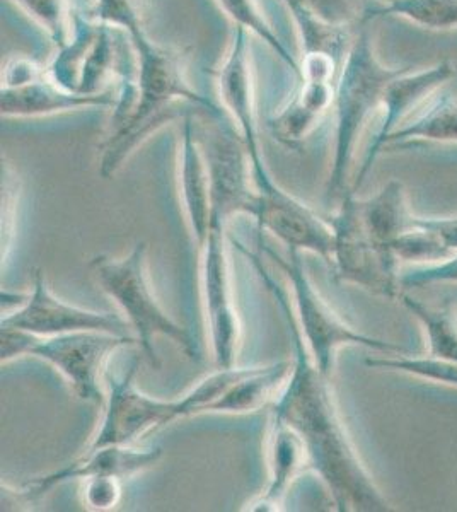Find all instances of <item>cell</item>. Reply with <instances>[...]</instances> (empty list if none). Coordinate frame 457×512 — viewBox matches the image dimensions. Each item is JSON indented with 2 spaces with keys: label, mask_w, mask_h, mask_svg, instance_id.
Wrapping results in <instances>:
<instances>
[{
  "label": "cell",
  "mask_w": 457,
  "mask_h": 512,
  "mask_svg": "<svg viewBox=\"0 0 457 512\" xmlns=\"http://www.w3.org/2000/svg\"><path fill=\"white\" fill-rule=\"evenodd\" d=\"M236 246L255 265L261 280L272 291L287 321L296 350L292 371L284 388L278 393L272 415L299 434L306 448L307 466L326 485L336 511H391L389 502L377 489L353 446L336 405L330 376L319 371L309 354L287 292L263 268L258 253H251L241 243H236Z\"/></svg>",
  "instance_id": "cell-1"
},
{
  "label": "cell",
  "mask_w": 457,
  "mask_h": 512,
  "mask_svg": "<svg viewBox=\"0 0 457 512\" xmlns=\"http://www.w3.org/2000/svg\"><path fill=\"white\" fill-rule=\"evenodd\" d=\"M89 18L123 31L135 62L134 76L123 79L113 108L111 132L99 163L103 178L115 175L145 139L173 120L178 105L188 103L212 118H227L224 110L191 86L185 53L159 45L147 35L135 0H96Z\"/></svg>",
  "instance_id": "cell-2"
},
{
  "label": "cell",
  "mask_w": 457,
  "mask_h": 512,
  "mask_svg": "<svg viewBox=\"0 0 457 512\" xmlns=\"http://www.w3.org/2000/svg\"><path fill=\"white\" fill-rule=\"evenodd\" d=\"M405 69L382 64L371 31L365 26L350 41L338 72L335 99L331 106V110L335 111V152L324 190L328 204L347 193L348 175L360 135L377 111H381L382 98L389 82Z\"/></svg>",
  "instance_id": "cell-3"
},
{
  "label": "cell",
  "mask_w": 457,
  "mask_h": 512,
  "mask_svg": "<svg viewBox=\"0 0 457 512\" xmlns=\"http://www.w3.org/2000/svg\"><path fill=\"white\" fill-rule=\"evenodd\" d=\"M89 272L99 289L122 309L128 326L134 330L140 349L152 362V366H159L154 345L157 337L169 338L190 359L197 357V345L190 333L162 309L154 296L147 275V243L140 241L134 250L122 258L94 256L89 262Z\"/></svg>",
  "instance_id": "cell-4"
},
{
  "label": "cell",
  "mask_w": 457,
  "mask_h": 512,
  "mask_svg": "<svg viewBox=\"0 0 457 512\" xmlns=\"http://www.w3.org/2000/svg\"><path fill=\"white\" fill-rule=\"evenodd\" d=\"M0 342L2 364L21 357L40 359L64 376L79 400L99 405L105 403L106 398L99 386L106 362L116 350L139 345L137 338L120 333L74 332L36 337L12 328L0 330Z\"/></svg>",
  "instance_id": "cell-5"
},
{
  "label": "cell",
  "mask_w": 457,
  "mask_h": 512,
  "mask_svg": "<svg viewBox=\"0 0 457 512\" xmlns=\"http://www.w3.org/2000/svg\"><path fill=\"white\" fill-rule=\"evenodd\" d=\"M265 253L289 280L297 325L301 328L309 354L321 373L330 378L333 376L336 355L343 347H365L382 354L403 352L400 345L357 332L345 323L309 279L301 251L289 250L287 258H282L272 248H265Z\"/></svg>",
  "instance_id": "cell-6"
},
{
  "label": "cell",
  "mask_w": 457,
  "mask_h": 512,
  "mask_svg": "<svg viewBox=\"0 0 457 512\" xmlns=\"http://www.w3.org/2000/svg\"><path fill=\"white\" fill-rule=\"evenodd\" d=\"M227 222L229 217L212 210L209 236L198 246L203 316L217 367L234 366L241 340V321L232 291Z\"/></svg>",
  "instance_id": "cell-7"
},
{
  "label": "cell",
  "mask_w": 457,
  "mask_h": 512,
  "mask_svg": "<svg viewBox=\"0 0 457 512\" xmlns=\"http://www.w3.org/2000/svg\"><path fill=\"white\" fill-rule=\"evenodd\" d=\"M330 222L335 233L331 263L336 280L362 287L376 296L400 299V260L367 233L357 212L355 192L343 195L342 205Z\"/></svg>",
  "instance_id": "cell-8"
},
{
  "label": "cell",
  "mask_w": 457,
  "mask_h": 512,
  "mask_svg": "<svg viewBox=\"0 0 457 512\" xmlns=\"http://www.w3.org/2000/svg\"><path fill=\"white\" fill-rule=\"evenodd\" d=\"M251 176L256 188L253 219L258 234L267 231L289 246V250L309 251L331 263L335 250L331 222L324 221L309 205L280 187L268 171L265 159L251 163Z\"/></svg>",
  "instance_id": "cell-9"
},
{
  "label": "cell",
  "mask_w": 457,
  "mask_h": 512,
  "mask_svg": "<svg viewBox=\"0 0 457 512\" xmlns=\"http://www.w3.org/2000/svg\"><path fill=\"white\" fill-rule=\"evenodd\" d=\"M139 364L128 367L122 378L105 373V414L98 432L84 451L106 446H132L140 437L161 427L186 419L183 398L161 400L145 395L135 383Z\"/></svg>",
  "instance_id": "cell-10"
},
{
  "label": "cell",
  "mask_w": 457,
  "mask_h": 512,
  "mask_svg": "<svg viewBox=\"0 0 457 512\" xmlns=\"http://www.w3.org/2000/svg\"><path fill=\"white\" fill-rule=\"evenodd\" d=\"M162 458V448L137 449L132 446H106V448L84 451L76 460L58 468L55 472L31 478L23 487L12 489L2 483V511L21 509L40 501L43 495L58 485L72 480H86L93 477L132 478L151 470Z\"/></svg>",
  "instance_id": "cell-11"
},
{
  "label": "cell",
  "mask_w": 457,
  "mask_h": 512,
  "mask_svg": "<svg viewBox=\"0 0 457 512\" xmlns=\"http://www.w3.org/2000/svg\"><path fill=\"white\" fill-rule=\"evenodd\" d=\"M2 328H12L31 333L36 337H55L74 332H108L127 335L128 323L113 313H101L79 308L58 299L48 287L45 274L36 268L33 291L23 297L18 308L7 313L0 323Z\"/></svg>",
  "instance_id": "cell-12"
},
{
  "label": "cell",
  "mask_w": 457,
  "mask_h": 512,
  "mask_svg": "<svg viewBox=\"0 0 457 512\" xmlns=\"http://www.w3.org/2000/svg\"><path fill=\"white\" fill-rule=\"evenodd\" d=\"M452 76H454V69L451 62H439L427 69L413 70L411 67H406L400 76L394 77L393 81L389 82L382 98L381 127L367 147L364 163L360 166L359 175L355 180V190L364 183L365 176L369 175L379 154L386 149L389 137L406 120H410L434 94L439 93L440 88Z\"/></svg>",
  "instance_id": "cell-13"
},
{
  "label": "cell",
  "mask_w": 457,
  "mask_h": 512,
  "mask_svg": "<svg viewBox=\"0 0 457 512\" xmlns=\"http://www.w3.org/2000/svg\"><path fill=\"white\" fill-rule=\"evenodd\" d=\"M217 93L222 110L236 125L249 161L261 159L260 132L256 117L255 76L251 65L249 33L243 28L234 30L226 57L217 69Z\"/></svg>",
  "instance_id": "cell-14"
},
{
  "label": "cell",
  "mask_w": 457,
  "mask_h": 512,
  "mask_svg": "<svg viewBox=\"0 0 457 512\" xmlns=\"http://www.w3.org/2000/svg\"><path fill=\"white\" fill-rule=\"evenodd\" d=\"M118 91L81 94L62 88L48 76L47 69L29 77L28 81L2 86L0 110L4 118H43L62 115L69 111L115 108Z\"/></svg>",
  "instance_id": "cell-15"
},
{
  "label": "cell",
  "mask_w": 457,
  "mask_h": 512,
  "mask_svg": "<svg viewBox=\"0 0 457 512\" xmlns=\"http://www.w3.org/2000/svg\"><path fill=\"white\" fill-rule=\"evenodd\" d=\"M178 187L186 222L195 245H202L212 226V190L207 158L198 142L193 120H183L178 158Z\"/></svg>",
  "instance_id": "cell-16"
},
{
  "label": "cell",
  "mask_w": 457,
  "mask_h": 512,
  "mask_svg": "<svg viewBox=\"0 0 457 512\" xmlns=\"http://www.w3.org/2000/svg\"><path fill=\"white\" fill-rule=\"evenodd\" d=\"M268 460H270V478H268L267 489L263 490L255 501L249 502L243 511H280L294 480L304 470H309L306 448L302 444L301 437L275 415L270 417Z\"/></svg>",
  "instance_id": "cell-17"
},
{
  "label": "cell",
  "mask_w": 457,
  "mask_h": 512,
  "mask_svg": "<svg viewBox=\"0 0 457 512\" xmlns=\"http://www.w3.org/2000/svg\"><path fill=\"white\" fill-rule=\"evenodd\" d=\"M335 86L336 82L299 81L296 94L270 120L273 137L289 147L302 144L331 110Z\"/></svg>",
  "instance_id": "cell-18"
},
{
  "label": "cell",
  "mask_w": 457,
  "mask_h": 512,
  "mask_svg": "<svg viewBox=\"0 0 457 512\" xmlns=\"http://www.w3.org/2000/svg\"><path fill=\"white\" fill-rule=\"evenodd\" d=\"M290 371V361L246 367L244 373L207 408V414L241 415L260 410L273 395L282 391Z\"/></svg>",
  "instance_id": "cell-19"
},
{
  "label": "cell",
  "mask_w": 457,
  "mask_h": 512,
  "mask_svg": "<svg viewBox=\"0 0 457 512\" xmlns=\"http://www.w3.org/2000/svg\"><path fill=\"white\" fill-rule=\"evenodd\" d=\"M357 212L377 245L391 251L394 241L411 229L417 219L408 207L405 187L398 180L388 181L372 197L364 200L357 198Z\"/></svg>",
  "instance_id": "cell-20"
},
{
  "label": "cell",
  "mask_w": 457,
  "mask_h": 512,
  "mask_svg": "<svg viewBox=\"0 0 457 512\" xmlns=\"http://www.w3.org/2000/svg\"><path fill=\"white\" fill-rule=\"evenodd\" d=\"M411 142L457 144V99L447 94H434L389 137L386 149L410 146Z\"/></svg>",
  "instance_id": "cell-21"
},
{
  "label": "cell",
  "mask_w": 457,
  "mask_h": 512,
  "mask_svg": "<svg viewBox=\"0 0 457 512\" xmlns=\"http://www.w3.org/2000/svg\"><path fill=\"white\" fill-rule=\"evenodd\" d=\"M379 18L406 19L425 30H457V0H386L365 11L362 23Z\"/></svg>",
  "instance_id": "cell-22"
},
{
  "label": "cell",
  "mask_w": 457,
  "mask_h": 512,
  "mask_svg": "<svg viewBox=\"0 0 457 512\" xmlns=\"http://www.w3.org/2000/svg\"><path fill=\"white\" fill-rule=\"evenodd\" d=\"M400 299L423 326L429 340V354L457 364V316L451 309L432 308L405 292H401Z\"/></svg>",
  "instance_id": "cell-23"
},
{
  "label": "cell",
  "mask_w": 457,
  "mask_h": 512,
  "mask_svg": "<svg viewBox=\"0 0 457 512\" xmlns=\"http://www.w3.org/2000/svg\"><path fill=\"white\" fill-rule=\"evenodd\" d=\"M217 4L238 28H243L251 35H255L256 38H260L263 43H267L268 47L277 53L284 64L289 65L290 70L299 79V74H301L299 60L287 50L277 33L273 31L267 18L263 16L258 0H217Z\"/></svg>",
  "instance_id": "cell-24"
},
{
  "label": "cell",
  "mask_w": 457,
  "mask_h": 512,
  "mask_svg": "<svg viewBox=\"0 0 457 512\" xmlns=\"http://www.w3.org/2000/svg\"><path fill=\"white\" fill-rule=\"evenodd\" d=\"M38 26L47 31L57 48L69 43L76 28V14L69 0H11Z\"/></svg>",
  "instance_id": "cell-25"
},
{
  "label": "cell",
  "mask_w": 457,
  "mask_h": 512,
  "mask_svg": "<svg viewBox=\"0 0 457 512\" xmlns=\"http://www.w3.org/2000/svg\"><path fill=\"white\" fill-rule=\"evenodd\" d=\"M393 251L398 260L427 265L444 262L452 256L439 236L423 224L422 217H417L413 227L394 241Z\"/></svg>",
  "instance_id": "cell-26"
},
{
  "label": "cell",
  "mask_w": 457,
  "mask_h": 512,
  "mask_svg": "<svg viewBox=\"0 0 457 512\" xmlns=\"http://www.w3.org/2000/svg\"><path fill=\"white\" fill-rule=\"evenodd\" d=\"M367 366L377 367V369H388V371H398V373L410 374L417 378L437 381V383L451 384L457 386V364L456 362L440 359L435 355L427 357H379V359H367Z\"/></svg>",
  "instance_id": "cell-27"
},
{
  "label": "cell",
  "mask_w": 457,
  "mask_h": 512,
  "mask_svg": "<svg viewBox=\"0 0 457 512\" xmlns=\"http://www.w3.org/2000/svg\"><path fill=\"white\" fill-rule=\"evenodd\" d=\"M19 176L11 164L2 161V262L7 260L16 227L19 200Z\"/></svg>",
  "instance_id": "cell-28"
},
{
  "label": "cell",
  "mask_w": 457,
  "mask_h": 512,
  "mask_svg": "<svg viewBox=\"0 0 457 512\" xmlns=\"http://www.w3.org/2000/svg\"><path fill=\"white\" fill-rule=\"evenodd\" d=\"M123 480L118 477H93L82 480V501L91 511L115 509L122 501Z\"/></svg>",
  "instance_id": "cell-29"
},
{
  "label": "cell",
  "mask_w": 457,
  "mask_h": 512,
  "mask_svg": "<svg viewBox=\"0 0 457 512\" xmlns=\"http://www.w3.org/2000/svg\"><path fill=\"white\" fill-rule=\"evenodd\" d=\"M284 2L287 7L301 4L314 12L319 19H323L324 23L340 26V28H348L353 19L359 16L355 0H284Z\"/></svg>",
  "instance_id": "cell-30"
},
{
  "label": "cell",
  "mask_w": 457,
  "mask_h": 512,
  "mask_svg": "<svg viewBox=\"0 0 457 512\" xmlns=\"http://www.w3.org/2000/svg\"><path fill=\"white\" fill-rule=\"evenodd\" d=\"M457 284V253L444 262L415 268L400 277L401 291L415 287L434 286V284Z\"/></svg>",
  "instance_id": "cell-31"
},
{
  "label": "cell",
  "mask_w": 457,
  "mask_h": 512,
  "mask_svg": "<svg viewBox=\"0 0 457 512\" xmlns=\"http://www.w3.org/2000/svg\"><path fill=\"white\" fill-rule=\"evenodd\" d=\"M423 224L439 236L440 241L452 255L457 253V216L429 217V219H423Z\"/></svg>",
  "instance_id": "cell-32"
}]
</instances>
